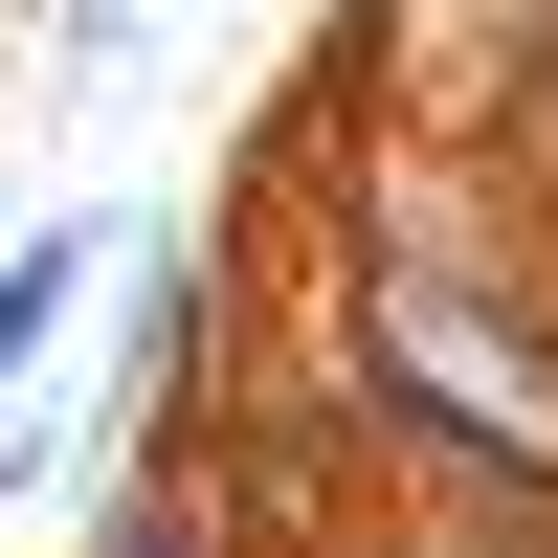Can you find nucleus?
<instances>
[{
	"label": "nucleus",
	"mask_w": 558,
	"mask_h": 558,
	"mask_svg": "<svg viewBox=\"0 0 558 558\" xmlns=\"http://www.w3.org/2000/svg\"><path fill=\"white\" fill-rule=\"evenodd\" d=\"M336 380H357V425H380L447 514H558V336H536V291H492V268L447 246V223L380 202V268L336 291Z\"/></svg>",
	"instance_id": "nucleus-1"
},
{
	"label": "nucleus",
	"mask_w": 558,
	"mask_h": 558,
	"mask_svg": "<svg viewBox=\"0 0 558 558\" xmlns=\"http://www.w3.org/2000/svg\"><path fill=\"white\" fill-rule=\"evenodd\" d=\"M202 357H223V246H112V357H89V447H179L202 425Z\"/></svg>",
	"instance_id": "nucleus-2"
},
{
	"label": "nucleus",
	"mask_w": 558,
	"mask_h": 558,
	"mask_svg": "<svg viewBox=\"0 0 558 558\" xmlns=\"http://www.w3.org/2000/svg\"><path fill=\"white\" fill-rule=\"evenodd\" d=\"M89 558H268V536H246V514H223V492H202V470H179V447H134V470H112V492H89Z\"/></svg>",
	"instance_id": "nucleus-4"
},
{
	"label": "nucleus",
	"mask_w": 558,
	"mask_h": 558,
	"mask_svg": "<svg viewBox=\"0 0 558 558\" xmlns=\"http://www.w3.org/2000/svg\"><path fill=\"white\" fill-rule=\"evenodd\" d=\"M89 291H112V223L89 202H0V402L89 336Z\"/></svg>",
	"instance_id": "nucleus-3"
}]
</instances>
